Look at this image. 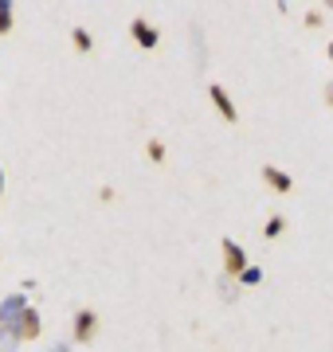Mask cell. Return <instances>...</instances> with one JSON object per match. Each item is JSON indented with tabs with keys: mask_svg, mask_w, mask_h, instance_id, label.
I'll return each mask as SVG.
<instances>
[{
	"mask_svg": "<svg viewBox=\"0 0 333 352\" xmlns=\"http://www.w3.org/2000/svg\"><path fill=\"white\" fill-rule=\"evenodd\" d=\"M259 278H263V270H259V266H247V270H244V282H259Z\"/></svg>",
	"mask_w": 333,
	"mask_h": 352,
	"instance_id": "cell-9",
	"label": "cell"
},
{
	"mask_svg": "<svg viewBox=\"0 0 333 352\" xmlns=\"http://www.w3.org/2000/svg\"><path fill=\"white\" fill-rule=\"evenodd\" d=\"M279 231H282V219H279V215H275V219H270V223H267V235H270V239H275Z\"/></svg>",
	"mask_w": 333,
	"mask_h": 352,
	"instance_id": "cell-11",
	"label": "cell"
},
{
	"mask_svg": "<svg viewBox=\"0 0 333 352\" xmlns=\"http://www.w3.org/2000/svg\"><path fill=\"white\" fill-rule=\"evenodd\" d=\"M24 314H28L24 294H12V298H4V302H0V325H16Z\"/></svg>",
	"mask_w": 333,
	"mask_h": 352,
	"instance_id": "cell-1",
	"label": "cell"
},
{
	"mask_svg": "<svg viewBox=\"0 0 333 352\" xmlns=\"http://www.w3.org/2000/svg\"><path fill=\"white\" fill-rule=\"evenodd\" d=\"M330 102H333V82H330Z\"/></svg>",
	"mask_w": 333,
	"mask_h": 352,
	"instance_id": "cell-13",
	"label": "cell"
},
{
	"mask_svg": "<svg viewBox=\"0 0 333 352\" xmlns=\"http://www.w3.org/2000/svg\"><path fill=\"white\" fill-rule=\"evenodd\" d=\"M330 59H333V43H330Z\"/></svg>",
	"mask_w": 333,
	"mask_h": 352,
	"instance_id": "cell-15",
	"label": "cell"
},
{
	"mask_svg": "<svg viewBox=\"0 0 333 352\" xmlns=\"http://www.w3.org/2000/svg\"><path fill=\"white\" fill-rule=\"evenodd\" d=\"M270 180V184H275V188H282V192H290V176L286 173H279V168H267V173H263Z\"/></svg>",
	"mask_w": 333,
	"mask_h": 352,
	"instance_id": "cell-7",
	"label": "cell"
},
{
	"mask_svg": "<svg viewBox=\"0 0 333 352\" xmlns=\"http://www.w3.org/2000/svg\"><path fill=\"white\" fill-rule=\"evenodd\" d=\"M133 39H138L141 47H153V43H157V32L145 24V20H133Z\"/></svg>",
	"mask_w": 333,
	"mask_h": 352,
	"instance_id": "cell-5",
	"label": "cell"
},
{
	"mask_svg": "<svg viewBox=\"0 0 333 352\" xmlns=\"http://www.w3.org/2000/svg\"><path fill=\"white\" fill-rule=\"evenodd\" d=\"M224 266H228V274H244V270H247V254H244L239 243L224 239Z\"/></svg>",
	"mask_w": 333,
	"mask_h": 352,
	"instance_id": "cell-2",
	"label": "cell"
},
{
	"mask_svg": "<svg viewBox=\"0 0 333 352\" xmlns=\"http://www.w3.org/2000/svg\"><path fill=\"white\" fill-rule=\"evenodd\" d=\"M90 333H94V314L83 309V314L75 317V340H90Z\"/></svg>",
	"mask_w": 333,
	"mask_h": 352,
	"instance_id": "cell-4",
	"label": "cell"
},
{
	"mask_svg": "<svg viewBox=\"0 0 333 352\" xmlns=\"http://www.w3.org/2000/svg\"><path fill=\"white\" fill-rule=\"evenodd\" d=\"M0 337H4V325H0Z\"/></svg>",
	"mask_w": 333,
	"mask_h": 352,
	"instance_id": "cell-16",
	"label": "cell"
},
{
	"mask_svg": "<svg viewBox=\"0 0 333 352\" xmlns=\"http://www.w3.org/2000/svg\"><path fill=\"white\" fill-rule=\"evenodd\" d=\"M52 352H71V349H63V344H55V349Z\"/></svg>",
	"mask_w": 333,
	"mask_h": 352,
	"instance_id": "cell-12",
	"label": "cell"
},
{
	"mask_svg": "<svg viewBox=\"0 0 333 352\" xmlns=\"http://www.w3.org/2000/svg\"><path fill=\"white\" fill-rule=\"evenodd\" d=\"M212 102L219 106V113H224L228 122H235V106L228 102V94H224V87H212Z\"/></svg>",
	"mask_w": 333,
	"mask_h": 352,
	"instance_id": "cell-6",
	"label": "cell"
},
{
	"mask_svg": "<svg viewBox=\"0 0 333 352\" xmlns=\"http://www.w3.org/2000/svg\"><path fill=\"white\" fill-rule=\"evenodd\" d=\"M12 337H16V340H36V337H39V314H36V309H28V314L16 321V325H12Z\"/></svg>",
	"mask_w": 333,
	"mask_h": 352,
	"instance_id": "cell-3",
	"label": "cell"
},
{
	"mask_svg": "<svg viewBox=\"0 0 333 352\" xmlns=\"http://www.w3.org/2000/svg\"><path fill=\"white\" fill-rule=\"evenodd\" d=\"M12 28V0H0V32Z\"/></svg>",
	"mask_w": 333,
	"mask_h": 352,
	"instance_id": "cell-8",
	"label": "cell"
},
{
	"mask_svg": "<svg viewBox=\"0 0 333 352\" xmlns=\"http://www.w3.org/2000/svg\"><path fill=\"white\" fill-rule=\"evenodd\" d=\"M0 188H4V173H0Z\"/></svg>",
	"mask_w": 333,
	"mask_h": 352,
	"instance_id": "cell-14",
	"label": "cell"
},
{
	"mask_svg": "<svg viewBox=\"0 0 333 352\" xmlns=\"http://www.w3.org/2000/svg\"><path fill=\"white\" fill-rule=\"evenodd\" d=\"M75 43H78V47H87V51H90V36L83 32V28H75Z\"/></svg>",
	"mask_w": 333,
	"mask_h": 352,
	"instance_id": "cell-10",
	"label": "cell"
}]
</instances>
